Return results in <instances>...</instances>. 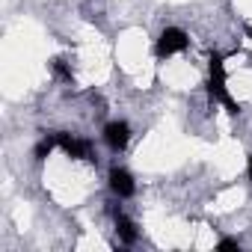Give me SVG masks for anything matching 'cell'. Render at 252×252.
<instances>
[{"mask_svg": "<svg viewBox=\"0 0 252 252\" xmlns=\"http://www.w3.org/2000/svg\"><path fill=\"white\" fill-rule=\"evenodd\" d=\"M208 92H211L214 101H222L231 116L240 113V107L228 95V86H225V60L220 54H211V60H208Z\"/></svg>", "mask_w": 252, "mask_h": 252, "instance_id": "cell-1", "label": "cell"}, {"mask_svg": "<svg viewBox=\"0 0 252 252\" xmlns=\"http://www.w3.org/2000/svg\"><path fill=\"white\" fill-rule=\"evenodd\" d=\"M187 45H190V39H187L184 30H178V27H166V30L158 36L155 51H158V57H172V54L187 51Z\"/></svg>", "mask_w": 252, "mask_h": 252, "instance_id": "cell-2", "label": "cell"}, {"mask_svg": "<svg viewBox=\"0 0 252 252\" xmlns=\"http://www.w3.org/2000/svg\"><path fill=\"white\" fill-rule=\"evenodd\" d=\"M57 143H60V149H63L68 158H77V160H95V158H92V146H89V140H80V137H74V134H57Z\"/></svg>", "mask_w": 252, "mask_h": 252, "instance_id": "cell-3", "label": "cell"}, {"mask_svg": "<svg viewBox=\"0 0 252 252\" xmlns=\"http://www.w3.org/2000/svg\"><path fill=\"white\" fill-rule=\"evenodd\" d=\"M128 140H131L128 122H110L107 128H104V143H107L113 152H122L125 146H128Z\"/></svg>", "mask_w": 252, "mask_h": 252, "instance_id": "cell-4", "label": "cell"}, {"mask_svg": "<svg viewBox=\"0 0 252 252\" xmlns=\"http://www.w3.org/2000/svg\"><path fill=\"white\" fill-rule=\"evenodd\" d=\"M110 190L119 196V199H131L134 196V178H131V172L128 169H119V166H113L110 169Z\"/></svg>", "mask_w": 252, "mask_h": 252, "instance_id": "cell-5", "label": "cell"}, {"mask_svg": "<svg viewBox=\"0 0 252 252\" xmlns=\"http://www.w3.org/2000/svg\"><path fill=\"white\" fill-rule=\"evenodd\" d=\"M116 231H119V237H122L125 243H134V240H137V225L125 217L122 211H116Z\"/></svg>", "mask_w": 252, "mask_h": 252, "instance_id": "cell-6", "label": "cell"}, {"mask_svg": "<svg viewBox=\"0 0 252 252\" xmlns=\"http://www.w3.org/2000/svg\"><path fill=\"white\" fill-rule=\"evenodd\" d=\"M57 146H60V143H57V137H45V140L36 146V160H45V158H48Z\"/></svg>", "mask_w": 252, "mask_h": 252, "instance_id": "cell-7", "label": "cell"}, {"mask_svg": "<svg viewBox=\"0 0 252 252\" xmlns=\"http://www.w3.org/2000/svg\"><path fill=\"white\" fill-rule=\"evenodd\" d=\"M217 249H220V252H234V249H240V243H237V240H231V237H225V240H220V243H217Z\"/></svg>", "mask_w": 252, "mask_h": 252, "instance_id": "cell-8", "label": "cell"}, {"mask_svg": "<svg viewBox=\"0 0 252 252\" xmlns=\"http://www.w3.org/2000/svg\"><path fill=\"white\" fill-rule=\"evenodd\" d=\"M246 172H249V178H252V155H249V160H246Z\"/></svg>", "mask_w": 252, "mask_h": 252, "instance_id": "cell-9", "label": "cell"}]
</instances>
